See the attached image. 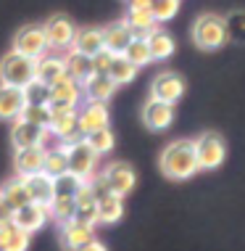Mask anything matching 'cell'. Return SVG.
Here are the masks:
<instances>
[{
    "label": "cell",
    "instance_id": "obj_27",
    "mask_svg": "<svg viewBox=\"0 0 245 251\" xmlns=\"http://www.w3.org/2000/svg\"><path fill=\"white\" fill-rule=\"evenodd\" d=\"M64 66H66V74H69V77H74L79 85L92 74V61H90V56H82V53H77L74 48L66 50Z\"/></svg>",
    "mask_w": 245,
    "mask_h": 251
},
{
    "label": "cell",
    "instance_id": "obj_20",
    "mask_svg": "<svg viewBox=\"0 0 245 251\" xmlns=\"http://www.w3.org/2000/svg\"><path fill=\"white\" fill-rule=\"evenodd\" d=\"M100 127H108V108L106 103H95V100H87V106L79 111V132L90 135Z\"/></svg>",
    "mask_w": 245,
    "mask_h": 251
},
{
    "label": "cell",
    "instance_id": "obj_14",
    "mask_svg": "<svg viewBox=\"0 0 245 251\" xmlns=\"http://www.w3.org/2000/svg\"><path fill=\"white\" fill-rule=\"evenodd\" d=\"M142 122H145V127L153 132L166 130L174 122V103H163V100L151 98L145 103V108H142Z\"/></svg>",
    "mask_w": 245,
    "mask_h": 251
},
{
    "label": "cell",
    "instance_id": "obj_36",
    "mask_svg": "<svg viewBox=\"0 0 245 251\" xmlns=\"http://www.w3.org/2000/svg\"><path fill=\"white\" fill-rule=\"evenodd\" d=\"M148 8H151L153 22L163 24V22H172L177 13H179V0H151Z\"/></svg>",
    "mask_w": 245,
    "mask_h": 251
},
{
    "label": "cell",
    "instance_id": "obj_1",
    "mask_svg": "<svg viewBox=\"0 0 245 251\" xmlns=\"http://www.w3.org/2000/svg\"><path fill=\"white\" fill-rule=\"evenodd\" d=\"M158 167L169 180H190L198 172V159H195V143L190 138L172 140L158 156Z\"/></svg>",
    "mask_w": 245,
    "mask_h": 251
},
{
    "label": "cell",
    "instance_id": "obj_42",
    "mask_svg": "<svg viewBox=\"0 0 245 251\" xmlns=\"http://www.w3.org/2000/svg\"><path fill=\"white\" fill-rule=\"evenodd\" d=\"M77 251H108V249H106L100 241H95V238H92V241H87L85 246H79Z\"/></svg>",
    "mask_w": 245,
    "mask_h": 251
},
{
    "label": "cell",
    "instance_id": "obj_9",
    "mask_svg": "<svg viewBox=\"0 0 245 251\" xmlns=\"http://www.w3.org/2000/svg\"><path fill=\"white\" fill-rule=\"evenodd\" d=\"M45 29V37H47V45L53 50H69L71 43H74V35H77V26H74L71 19L66 16H50L47 22L43 24Z\"/></svg>",
    "mask_w": 245,
    "mask_h": 251
},
{
    "label": "cell",
    "instance_id": "obj_26",
    "mask_svg": "<svg viewBox=\"0 0 245 251\" xmlns=\"http://www.w3.org/2000/svg\"><path fill=\"white\" fill-rule=\"evenodd\" d=\"M26 180V188H29V196L35 203H43V206H50V201L56 199V191H53V177H47L45 172L29 175Z\"/></svg>",
    "mask_w": 245,
    "mask_h": 251
},
{
    "label": "cell",
    "instance_id": "obj_25",
    "mask_svg": "<svg viewBox=\"0 0 245 251\" xmlns=\"http://www.w3.org/2000/svg\"><path fill=\"white\" fill-rule=\"evenodd\" d=\"M124 217V199L116 193H106L98 199V225H116Z\"/></svg>",
    "mask_w": 245,
    "mask_h": 251
},
{
    "label": "cell",
    "instance_id": "obj_40",
    "mask_svg": "<svg viewBox=\"0 0 245 251\" xmlns=\"http://www.w3.org/2000/svg\"><path fill=\"white\" fill-rule=\"evenodd\" d=\"M47 93H50V87L43 85L40 79H32V82L24 87L26 103H47Z\"/></svg>",
    "mask_w": 245,
    "mask_h": 251
},
{
    "label": "cell",
    "instance_id": "obj_43",
    "mask_svg": "<svg viewBox=\"0 0 245 251\" xmlns=\"http://www.w3.org/2000/svg\"><path fill=\"white\" fill-rule=\"evenodd\" d=\"M5 217H11V212L3 206V201H0V220H5Z\"/></svg>",
    "mask_w": 245,
    "mask_h": 251
},
{
    "label": "cell",
    "instance_id": "obj_38",
    "mask_svg": "<svg viewBox=\"0 0 245 251\" xmlns=\"http://www.w3.org/2000/svg\"><path fill=\"white\" fill-rule=\"evenodd\" d=\"M227 24V37H232L235 43H245V11H232L229 16H224Z\"/></svg>",
    "mask_w": 245,
    "mask_h": 251
},
{
    "label": "cell",
    "instance_id": "obj_21",
    "mask_svg": "<svg viewBox=\"0 0 245 251\" xmlns=\"http://www.w3.org/2000/svg\"><path fill=\"white\" fill-rule=\"evenodd\" d=\"M95 238V227L92 225H85L79 220H71L66 225H61V241L69 251H77L79 246H85L87 241Z\"/></svg>",
    "mask_w": 245,
    "mask_h": 251
},
{
    "label": "cell",
    "instance_id": "obj_19",
    "mask_svg": "<svg viewBox=\"0 0 245 251\" xmlns=\"http://www.w3.org/2000/svg\"><path fill=\"white\" fill-rule=\"evenodd\" d=\"M71 48L82 53V56H95V53H100L106 48L103 45V29H98V26H82L77 29V35H74V43Z\"/></svg>",
    "mask_w": 245,
    "mask_h": 251
},
{
    "label": "cell",
    "instance_id": "obj_31",
    "mask_svg": "<svg viewBox=\"0 0 245 251\" xmlns=\"http://www.w3.org/2000/svg\"><path fill=\"white\" fill-rule=\"evenodd\" d=\"M47 214L58 222V225H66V222L77 220V201L69 199V196H56L47 206Z\"/></svg>",
    "mask_w": 245,
    "mask_h": 251
},
{
    "label": "cell",
    "instance_id": "obj_13",
    "mask_svg": "<svg viewBox=\"0 0 245 251\" xmlns=\"http://www.w3.org/2000/svg\"><path fill=\"white\" fill-rule=\"evenodd\" d=\"M47 206H43V203H35V201H29V203H24V206H19L16 212H11V222L16 225L19 230H24V233H37L40 227L47 222Z\"/></svg>",
    "mask_w": 245,
    "mask_h": 251
},
{
    "label": "cell",
    "instance_id": "obj_7",
    "mask_svg": "<svg viewBox=\"0 0 245 251\" xmlns=\"http://www.w3.org/2000/svg\"><path fill=\"white\" fill-rule=\"evenodd\" d=\"M47 132L56 135L61 146H71L82 140L85 135L79 132V111L77 108H64V111H53L47 122Z\"/></svg>",
    "mask_w": 245,
    "mask_h": 251
},
{
    "label": "cell",
    "instance_id": "obj_2",
    "mask_svg": "<svg viewBox=\"0 0 245 251\" xmlns=\"http://www.w3.org/2000/svg\"><path fill=\"white\" fill-rule=\"evenodd\" d=\"M227 24L219 13H203L193 24V43L200 50H219L227 45Z\"/></svg>",
    "mask_w": 245,
    "mask_h": 251
},
{
    "label": "cell",
    "instance_id": "obj_18",
    "mask_svg": "<svg viewBox=\"0 0 245 251\" xmlns=\"http://www.w3.org/2000/svg\"><path fill=\"white\" fill-rule=\"evenodd\" d=\"M0 201H3V206L8 209V212H16L19 206L29 203L32 196H29V188H26V180L19 177V175L11 177L3 188H0Z\"/></svg>",
    "mask_w": 245,
    "mask_h": 251
},
{
    "label": "cell",
    "instance_id": "obj_24",
    "mask_svg": "<svg viewBox=\"0 0 245 251\" xmlns=\"http://www.w3.org/2000/svg\"><path fill=\"white\" fill-rule=\"evenodd\" d=\"M77 201V220L85 222V225H98V199H95L92 188H90V180L85 182V188L74 196Z\"/></svg>",
    "mask_w": 245,
    "mask_h": 251
},
{
    "label": "cell",
    "instance_id": "obj_4",
    "mask_svg": "<svg viewBox=\"0 0 245 251\" xmlns=\"http://www.w3.org/2000/svg\"><path fill=\"white\" fill-rule=\"evenodd\" d=\"M195 143V159L198 169H219L227 159V143L219 132H200Z\"/></svg>",
    "mask_w": 245,
    "mask_h": 251
},
{
    "label": "cell",
    "instance_id": "obj_5",
    "mask_svg": "<svg viewBox=\"0 0 245 251\" xmlns=\"http://www.w3.org/2000/svg\"><path fill=\"white\" fill-rule=\"evenodd\" d=\"M16 53H22V56H29V58H43L47 56V50H50V45H47V37H45V29L40 24H26L22 29L16 32V37H13V48Z\"/></svg>",
    "mask_w": 245,
    "mask_h": 251
},
{
    "label": "cell",
    "instance_id": "obj_15",
    "mask_svg": "<svg viewBox=\"0 0 245 251\" xmlns=\"http://www.w3.org/2000/svg\"><path fill=\"white\" fill-rule=\"evenodd\" d=\"M24 106H26L24 87H13V85L0 82V119L3 122L19 119V114H22Z\"/></svg>",
    "mask_w": 245,
    "mask_h": 251
},
{
    "label": "cell",
    "instance_id": "obj_10",
    "mask_svg": "<svg viewBox=\"0 0 245 251\" xmlns=\"http://www.w3.org/2000/svg\"><path fill=\"white\" fill-rule=\"evenodd\" d=\"M185 96V79L177 72H161L151 82V98L163 100V103H177Z\"/></svg>",
    "mask_w": 245,
    "mask_h": 251
},
{
    "label": "cell",
    "instance_id": "obj_12",
    "mask_svg": "<svg viewBox=\"0 0 245 251\" xmlns=\"http://www.w3.org/2000/svg\"><path fill=\"white\" fill-rule=\"evenodd\" d=\"M47 127H40V125H32V122H24V119H13V127H11V143L13 148H37V146H45L47 140Z\"/></svg>",
    "mask_w": 245,
    "mask_h": 251
},
{
    "label": "cell",
    "instance_id": "obj_41",
    "mask_svg": "<svg viewBox=\"0 0 245 251\" xmlns=\"http://www.w3.org/2000/svg\"><path fill=\"white\" fill-rule=\"evenodd\" d=\"M113 56L116 53H111V50H100V53H95V56L90 58L92 61V72H100V74H106L108 72V66H111V61H113Z\"/></svg>",
    "mask_w": 245,
    "mask_h": 251
},
{
    "label": "cell",
    "instance_id": "obj_37",
    "mask_svg": "<svg viewBox=\"0 0 245 251\" xmlns=\"http://www.w3.org/2000/svg\"><path fill=\"white\" fill-rule=\"evenodd\" d=\"M50 106L47 103H26L22 108V114H19V119L24 122H32V125H40V127H47V122H50Z\"/></svg>",
    "mask_w": 245,
    "mask_h": 251
},
{
    "label": "cell",
    "instance_id": "obj_34",
    "mask_svg": "<svg viewBox=\"0 0 245 251\" xmlns=\"http://www.w3.org/2000/svg\"><path fill=\"white\" fill-rule=\"evenodd\" d=\"M66 148L58 146V148H50V151H45V161H43V172L47 177H58V175L66 172Z\"/></svg>",
    "mask_w": 245,
    "mask_h": 251
},
{
    "label": "cell",
    "instance_id": "obj_11",
    "mask_svg": "<svg viewBox=\"0 0 245 251\" xmlns=\"http://www.w3.org/2000/svg\"><path fill=\"white\" fill-rule=\"evenodd\" d=\"M103 180H106L108 191L124 199V196L132 193L134 185H137V172H134L129 164H124V161H116V164H108L106 167Z\"/></svg>",
    "mask_w": 245,
    "mask_h": 251
},
{
    "label": "cell",
    "instance_id": "obj_32",
    "mask_svg": "<svg viewBox=\"0 0 245 251\" xmlns=\"http://www.w3.org/2000/svg\"><path fill=\"white\" fill-rule=\"evenodd\" d=\"M85 143L90 146L98 156H106V153H111L113 148H116V138H113V132L108 130V127H100V130L85 135Z\"/></svg>",
    "mask_w": 245,
    "mask_h": 251
},
{
    "label": "cell",
    "instance_id": "obj_33",
    "mask_svg": "<svg viewBox=\"0 0 245 251\" xmlns=\"http://www.w3.org/2000/svg\"><path fill=\"white\" fill-rule=\"evenodd\" d=\"M87 180H82L79 175H74L66 169L64 175H58V177H53V191H56V196H69V199H74L82 188H85Z\"/></svg>",
    "mask_w": 245,
    "mask_h": 251
},
{
    "label": "cell",
    "instance_id": "obj_3",
    "mask_svg": "<svg viewBox=\"0 0 245 251\" xmlns=\"http://www.w3.org/2000/svg\"><path fill=\"white\" fill-rule=\"evenodd\" d=\"M37 79V58L22 56L16 50H8L0 58V82L13 85V87H26Z\"/></svg>",
    "mask_w": 245,
    "mask_h": 251
},
{
    "label": "cell",
    "instance_id": "obj_35",
    "mask_svg": "<svg viewBox=\"0 0 245 251\" xmlns=\"http://www.w3.org/2000/svg\"><path fill=\"white\" fill-rule=\"evenodd\" d=\"M124 58L129 61V64H134L140 69V66H148L153 61L151 56V48H148V40H140V37H134L132 43L127 45V50H124Z\"/></svg>",
    "mask_w": 245,
    "mask_h": 251
},
{
    "label": "cell",
    "instance_id": "obj_39",
    "mask_svg": "<svg viewBox=\"0 0 245 251\" xmlns=\"http://www.w3.org/2000/svg\"><path fill=\"white\" fill-rule=\"evenodd\" d=\"M29 241H32L29 233H24V230H19L16 225H13L8 238L0 243V251H26L29 249Z\"/></svg>",
    "mask_w": 245,
    "mask_h": 251
},
{
    "label": "cell",
    "instance_id": "obj_29",
    "mask_svg": "<svg viewBox=\"0 0 245 251\" xmlns=\"http://www.w3.org/2000/svg\"><path fill=\"white\" fill-rule=\"evenodd\" d=\"M64 74H66L64 58H58V56H43V58L37 61V79L43 85L50 87L53 82H58Z\"/></svg>",
    "mask_w": 245,
    "mask_h": 251
},
{
    "label": "cell",
    "instance_id": "obj_16",
    "mask_svg": "<svg viewBox=\"0 0 245 251\" xmlns=\"http://www.w3.org/2000/svg\"><path fill=\"white\" fill-rule=\"evenodd\" d=\"M82 93H85L87 100H95V103H106V100H111V96L116 93V85L111 82V77H108V74L92 72L90 77L82 82Z\"/></svg>",
    "mask_w": 245,
    "mask_h": 251
},
{
    "label": "cell",
    "instance_id": "obj_22",
    "mask_svg": "<svg viewBox=\"0 0 245 251\" xmlns=\"http://www.w3.org/2000/svg\"><path fill=\"white\" fill-rule=\"evenodd\" d=\"M124 22L129 24L132 35H134V37H140V40H145V37L156 29V26H158V24L153 22L151 8H148V5H129V11H127V19H124Z\"/></svg>",
    "mask_w": 245,
    "mask_h": 251
},
{
    "label": "cell",
    "instance_id": "obj_23",
    "mask_svg": "<svg viewBox=\"0 0 245 251\" xmlns=\"http://www.w3.org/2000/svg\"><path fill=\"white\" fill-rule=\"evenodd\" d=\"M132 40H134V35H132V29H129L127 22H113L103 29V45H106V50H111V53H124Z\"/></svg>",
    "mask_w": 245,
    "mask_h": 251
},
{
    "label": "cell",
    "instance_id": "obj_8",
    "mask_svg": "<svg viewBox=\"0 0 245 251\" xmlns=\"http://www.w3.org/2000/svg\"><path fill=\"white\" fill-rule=\"evenodd\" d=\"M82 100V85L74 77L64 74L58 82L50 85V93H47V106L50 111H64V108H77Z\"/></svg>",
    "mask_w": 245,
    "mask_h": 251
},
{
    "label": "cell",
    "instance_id": "obj_28",
    "mask_svg": "<svg viewBox=\"0 0 245 251\" xmlns=\"http://www.w3.org/2000/svg\"><path fill=\"white\" fill-rule=\"evenodd\" d=\"M148 40V48H151V56L153 61H163V58H169L174 53V37L169 35V32H163L161 26H156V29L151 32V35L145 37Z\"/></svg>",
    "mask_w": 245,
    "mask_h": 251
},
{
    "label": "cell",
    "instance_id": "obj_44",
    "mask_svg": "<svg viewBox=\"0 0 245 251\" xmlns=\"http://www.w3.org/2000/svg\"><path fill=\"white\" fill-rule=\"evenodd\" d=\"M151 0H129V5H148Z\"/></svg>",
    "mask_w": 245,
    "mask_h": 251
},
{
    "label": "cell",
    "instance_id": "obj_6",
    "mask_svg": "<svg viewBox=\"0 0 245 251\" xmlns=\"http://www.w3.org/2000/svg\"><path fill=\"white\" fill-rule=\"evenodd\" d=\"M64 148H66V167H69V172L79 175L82 180H92L100 156L85 143V138L71 143V146H64Z\"/></svg>",
    "mask_w": 245,
    "mask_h": 251
},
{
    "label": "cell",
    "instance_id": "obj_30",
    "mask_svg": "<svg viewBox=\"0 0 245 251\" xmlns=\"http://www.w3.org/2000/svg\"><path fill=\"white\" fill-rule=\"evenodd\" d=\"M106 74L111 77V82L116 85V87H119V85H129L134 77H137V66H134V64H129V61L124 58V53H116Z\"/></svg>",
    "mask_w": 245,
    "mask_h": 251
},
{
    "label": "cell",
    "instance_id": "obj_17",
    "mask_svg": "<svg viewBox=\"0 0 245 251\" xmlns=\"http://www.w3.org/2000/svg\"><path fill=\"white\" fill-rule=\"evenodd\" d=\"M43 161H45V148H19L13 156V167H16L19 177H29V175L43 172Z\"/></svg>",
    "mask_w": 245,
    "mask_h": 251
}]
</instances>
